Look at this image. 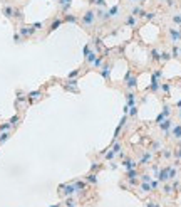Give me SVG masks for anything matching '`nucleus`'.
I'll list each match as a JSON object with an SVG mask.
<instances>
[{"instance_id": "obj_15", "label": "nucleus", "mask_w": 181, "mask_h": 207, "mask_svg": "<svg viewBox=\"0 0 181 207\" xmlns=\"http://www.w3.org/2000/svg\"><path fill=\"white\" fill-rule=\"evenodd\" d=\"M13 7H10V5H4V9H2V12H4V15L7 19H10V20H12L13 19Z\"/></svg>"}, {"instance_id": "obj_19", "label": "nucleus", "mask_w": 181, "mask_h": 207, "mask_svg": "<svg viewBox=\"0 0 181 207\" xmlns=\"http://www.w3.org/2000/svg\"><path fill=\"white\" fill-rule=\"evenodd\" d=\"M84 180L87 182V184H92V185H97V175L94 172H91V173H87L84 177Z\"/></svg>"}, {"instance_id": "obj_33", "label": "nucleus", "mask_w": 181, "mask_h": 207, "mask_svg": "<svg viewBox=\"0 0 181 207\" xmlns=\"http://www.w3.org/2000/svg\"><path fill=\"white\" fill-rule=\"evenodd\" d=\"M164 116V118H169L171 116V106H168V105H164L163 106V113H161Z\"/></svg>"}, {"instance_id": "obj_40", "label": "nucleus", "mask_w": 181, "mask_h": 207, "mask_svg": "<svg viewBox=\"0 0 181 207\" xmlns=\"http://www.w3.org/2000/svg\"><path fill=\"white\" fill-rule=\"evenodd\" d=\"M129 116H131V118L138 116V108H136V106H131V108H129Z\"/></svg>"}, {"instance_id": "obj_6", "label": "nucleus", "mask_w": 181, "mask_h": 207, "mask_svg": "<svg viewBox=\"0 0 181 207\" xmlns=\"http://www.w3.org/2000/svg\"><path fill=\"white\" fill-rule=\"evenodd\" d=\"M62 22H64V19H60V17H54V19L51 20V26H49L47 32H54L55 29H59V27L62 26Z\"/></svg>"}, {"instance_id": "obj_21", "label": "nucleus", "mask_w": 181, "mask_h": 207, "mask_svg": "<svg viewBox=\"0 0 181 207\" xmlns=\"http://www.w3.org/2000/svg\"><path fill=\"white\" fill-rule=\"evenodd\" d=\"M134 101H136L134 93H129V91H127V93H126V105L131 108V106H134Z\"/></svg>"}, {"instance_id": "obj_1", "label": "nucleus", "mask_w": 181, "mask_h": 207, "mask_svg": "<svg viewBox=\"0 0 181 207\" xmlns=\"http://www.w3.org/2000/svg\"><path fill=\"white\" fill-rule=\"evenodd\" d=\"M96 20H97V15L94 10H87V12L80 17V24H82V27H86V29H91V27L96 24Z\"/></svg>"}, {"instance_id": "obj_42", "label": "nucleus", "mask_w": 181, "mask_h": 207, "mask_svg": "<svg viewBox=\"0 0 181 207\" xmlns=\"http://www.w3.org/2000/svg\"><path fill=\"white\" fill-rule=\"evenodd\" d=\"M91 4H96L99 7H106V0H91Z\"/></svg>"}, {"instance_id": "obj_27", "label": "nucleus", "mask_w": 181, "mask_h": 207, "mask_svg": "<svg viewBox=\"0 0 181 207\" xmlns=\"http://www.w3.org/2000/svg\"><path fill=\"white\" fill-rule=\"evenodd\" d=\"M102 64H104V56L101 54V56H97V57H96V61L92 62V66H94L96 69H99V68L102 66Z\"/></svg>"}, {"instance_id": "obj_26", "label": "nucleus", "mask_w": 181, "mask_h": 207, "mask_svg": "<svg viewBox=\"0 0 181 207\" xmlns=\"http://www.w3.org/2000/svg\"><path fill=\"white\" fill-rule=\"evenodd\" d=\"M173 192H174L173 185H171V184H168V182H164V185H163V194H164V195H171Z\"/></svg>"}, {"instance_id": "obj_39", "label": "nucleus", "mask_w": 181, "mask_h": 207, "mask_svg": "<svg viewBox=\"0 0 181 207\" xmlns=\"http://www.w3.org/2000/svg\"><path fill=\"white\" fill-rule=\"evenodd\" d=\"M173 155L176 157V163H174V165H178V163H180V160H181V147L178 148V150H174V153H173Z\"/></svg>"}, {"instance_id": "obj_50", "label": "nucleus", "mask_w": 181, "mask_h": 207, "mask_svg": "<svg viewBox=\"0 0 181 207\" xmlns=\"http://www.w3.org/2000/svg\"><path fill=\"white\" fill-rule=\"evenodd\" d=\"M32 27H34L35 30H40V27H42V24H40V22H37V24H32Z\"/></svg>"}, {"instance_id": "obj_24", "label": "nucleus", "mask_w": 181, "mask_h": 207, "mask_svg": "<svg viewBox=\"0 0 181 207\" xmlns=\"http://www.w3.org/2000/svg\"><path fill=\"white\" fill-rule=\"evenodd\" d=\"M119 7L116 5V7H111L109 10H107V14H109V19H116V17H119Z\"/></svg>"}, {"instance_id": "obj_17", "label": "nucleus", "mask_w": 181, "mask_h": 207, "mask_svg": "<svg viewBox=\"0 0 181 207\" xmlns=\"http://www.w3.org/2000/svg\"><path fill=\"white\" fill-rule=\"evenodd\" d=\"M72 184H74V187H76V192H84V190L87 189L86 182H82V180H74Z\"/></svg>"}, {"instance_id": "obj_22", "label": "nucleus", "mask_w": 181, "mask_h": 207, "mask_svg": "<svg viewBox=\"0 0 181 207\" xmlns=\"http://www.w3.org/2000/svg\"><path fill=\"white\" fill-rule=\"evenodd\" d=\"M84 57H86V64H91V66H92V62L96 61L97 56H96V52H94L92 49H91V51H89V54H87V56H84Z\"/></svg>"}, {"instance_id": "obj_29", "label": "nucleus", "mask_w": 181, "mask_h": 207, "mask_svg": "<svg viewBox=\"0 0 181 207\" xmlns=\"http://www.w3.org/2000/svg\"><path fill=\"white\" fill-rule=\"evenodd\" d=\"M161 155H163V158H166V160L173 158V152L169 150V148H163V150H161Z\"/></svg>"}, {"instance_id": "obj_4", "label": "nucleus", "mask_w": 181, "mask_h": 207, "mask_svg": "<svg viewBox=\"0 0 181 207\" xmlns=\"http://www.w3.org/2000/svg\"><path fill=\"white\" fill-rule=\"evenodd\" d=\"M19 34L22 35V39H29V37H32V35L35 34V29L32 26H20Z\"/></svg>"}, {"instance_id": "obj_52", "label": "nucleus", "mask_w": 181, "mask_h": 207, "mask_svg": "<svg viewBox=\"0 0 181 207\" xmlns=\"http://www.w3.org/2000/svg\"><path fill=\"white\" fill-rule=\"evenodd\" d=\"M178 116H180V120H181V108H180V113H178Z\"/></svg>"}, {"instance_id": "obj_34", "label": "nucleus", "mask_w": 181, "mask_h": 207, "mask_svg": "<svg viewBox=\"0 0 181 207\" xmlns=\"http://www.w3.org/2000/svg\"><path fill=\"white\" fill-rule=\"evenodd\" d=\"M149 185H151V190H158V189L161 187V182L156 178V180H151V182H149Z\"/></svg>"}, {"instance_id": "obj_7", "label": "nucleus", "mask_w": 181, "mask_h": 207, "mask_svg": "<svg viewBox=\"0 0 181 207\" xmlns=\"http://www.w3.org/2000/svg\"><path fill=\"white\" fill-rule=\"evenodd\" d=\"M111 68H112V64L107 62V64H102L101 66V74L106 81H109V76H111Z\"/></svg>"}, {"instance_id": "obj_35", "label": "nucleus", "mask_w": 181, "mask_h": 207, "mask_svg": "<svg viewBox=\"0 0 181 207\" xmlns=\"http://www.w3.org/2000/svg\"><path fill=\"white\" fill-rule=\"evenodd\" d=\"M173 56H171V52H168V51H164V52H161V61L163 62H166V61H169Z\"/></svg>"}, {"instance_id": "obj_11", "label": "nucleus", "mask_w": 181, "mask_h": 207, "mask_svg": "<svg viewBox=\"0 0 181 207\" xmlns=\"http://www.w3.org/2000/svg\"><path fill=\"white\" fill-rule=\"evenodd\" d=\"M122 167L126 170H131V169H136L138 167V162L134 160V158H126V160L122 162Z\"/></svg>"}, {"instance_id": "obj_45", "label": "nucleus", "mask_w": 181, "mask_h": 207, "mask_svg": "<svg viewBox=\"0 0 181 207\" xmlns=\"http://www.w3.org/2000/svg\"><path fill=\"white\" fill-rule=\"evenodd\" d=\"M79 74H80V71H79V69H76V71L69 72V79H72V78H77Z\"/></svg>"}, {"instance_id": "obj_25", "label": "nucleus", "mask_w": 181, "mask_h": 207, "mask_svg": "<svg viewBox=\"0 0 181 207\" xmlns=\"http://www.w3.org/2000/svg\"><path fill=\"white\" fill-rule=\"evenodd\" d=\"M151 61L153 62H161V52L158 49H153L151 51Z\"/></svg>"}, {"instance_id": "obj_14", "label": "nucleus", "mask_w": 181, "mask_h": 207, "mask_svg": "<svg viewBox=\"0 0 181 207\" xmlns=\"http://www.w3.org/2000/svg\"><path fill=\"white\" fill-rule=\"evenodd\" d=\"M138 189H139V192H141V194H149V192H153V190H151V185H149V182H141Z\"/></svg>"}, {"instance_id": "obj_43", "label": "nucleus", "mask_w": 181, "mask_h": 207, "mask_svg": "<svg viewBox=\"0 0 181 207\" xmlns=\"http://www.w3.org/2000/svg\"><path fill=\"white\" fill-rule=\"evenodd\" d=\"M13 41H15V42H17V44H20L22 41H24V39H22V35L19 34V32H15V34H13Z\"/></svg>"}, {"instance_id": "obj_30", "label": "nucleus", "mask_w": 181, "mask_h": 207, "mask_svg": "<svg viewBox=\"0 0 181 207\" xmlns=\"http://www.w3.org/2000/svg\"><path fill=\"white\" fill-rule=\"evenodd\" d=\"M9 138H10V131H2L0 133V145H4Z\"/></svg>"}, {"instance_id": "obj_37", "label": "nucleus", "mask_w": 181, "mask_h": 207, "mask_svg": "<svg viewBox=\"0 0 181 207\" xmlns=\"http://www.w3.org/2000/svg\"><path fill=\"white\" fill-rule=\"evenodd\" d=\"M19 121H20V116H19V114H15L13 118H10V120H9V123L12 125V126H17V125H19Z\"/></svg>"}, {"instance_id": "obj_9", "label": "nucleus", "mask_w": 181, "mask_h": 207, "mask_svg": "<svg viewBox=\"0 0 181 207\" xmlns=\"http://www.w3.org/2000/svg\"><path fill=\"white\" fill-rule=\"evenodd\" d=\"M169 37H171V42L173 44H178L181 41V32L176 29H169Z\"/></svg>"}, {"instance_id": "obj_5", "label": "nucleus", "mask_w": 181, "mask_h": 207, "mask_svg": "<svg viewBox=\"0 0 181 207\" xmlns=\"http://www.w3.org/2000/svg\"><path fill=\"white\" fill-rule=\"evenodd\" d=\"M124 83H126V86H127L129 89H134V88H136V74H134V72H133V71L127 72Z\"/></svg>"}, {"instance_id": "obj_54", "label": "nucleus", "mask_w": 181, "mask_h": 207, "mask_svg": "<svg viewBox=\"0 0 181 207\" xmlns=\"http://www.w3.org/2000/svg\"><path fill=\"white\" fill-rule=\"evenodd\" d=\"M180 57H181V47H180Z\"/></svg>"}, {"instance_id": "obj_55", "label": "nucleus", "mask_w": 181, "mask_h": 207, "mask_svg": "<svg viewBox=\"0 0 181 207\" xmlns=\"http://www.w3.org/2000/svg\"><path fill=\"white\" fill-rule=\"evenodd\" d=\"M76 207H77V205H76Z\"/></svg>"}, {"instance_id": "obj_20", "label": "nucleus", "mask_w": 181, "mask_h": 207, "mask_svg": "<svg viewBox=\"0 0 181 207\" xmlns=\"http://www.w3.org/2000/svg\"><path fill=\"white\" fill-rule=\"evenodd\" d=\"M124 24H126V26H129V27H136V24H138V20H136V15H133V14H131V15H127V17L124 19Z\"/></svg>"}, {"instance_id": "obj_48", "label": "nucleus", "mask_w": 181, "mask_h": 207, "mask_svg": "<svg viewBox=\"0 0 181 207\" xmlns=\"http://www.w3.org/2000/svg\"><path fill=\"white\" fill-rule=\"evenodd\" d=\"M141 180L143 182H151V177H149L147 173H143V175H141Z\"/></svg>"}, {"instance_id": "obj_31", "label": "nucleus", "mask_w": 181, "mask_h": 207, "mask_svg": "<svg viewBox=\"0 0 181 207\" xmlns=\"http://www.w3.org/2000/svg\"><path fill=\"white\" fill-rule=\"evenodd\" d=\"M136 177H138V170H136V169H131V170H127V172H126V178H127V180L136 178Z\"/></svg>"}, {"instance_id": "obj_18", "label": "nucleus", "mask_w": 181, "mask_h": 207, "mask_svg": "<svg viewBox=\"0 0 181 207\" xmlns=\"http://www.w3.org/2000/svg\"><path fill=\"white\" fill-rule=\"evenodd\" d=\"M71 2L72 0H59V7L64 14H67V10L71 9Z\"/></svg>"}, {"instance_id": "obj_46", "label": "nucleus", "mask_w": 181, "mask_h": 207, "mask_svg": "<svg viewBox=\"0 0 181 207\" xmlns=\"http://www.w3.org/2000/svg\"><path fill=\"white\" fill-rule=\"evenodd\" d=\"M161 88H163V93H164V94L169 93V84H168V83H163V84H161Z\"/></svg>"}, {"instance_id": "obj_41", "label": "nucleus", "mask_w": 181, "mask_h": 207, "mask_svg": "<svg viewBox=\"0 0 181 207\" xmlns=\"http://www.w3.org/2000/svg\"><path fill=\"white\" fill-rule=\"evenodd\" d=\"M171 56H173V57H180V47H178V46H174V47H173Z\"/></svg>"}, {"instance_id": "obj_47", "label": "nucleus", "mask_w": 181, "mask_h": 207, "mask_svg": "<svg viewBox=\"0 0 181 207\" xmlns=\"http://www.w3.org/2000/svg\"><path fill=\"white\" fill-rule=\"evenodd\" d=\"M99 169H102V165H97V162H94V163H92V172L96 173Z\"/></svg>"}, {"instance_id": "obj_2", "label": "nucleus", "mask_w": 181, "mask_h": 207, "mask_svg": "<svg viewBox=\"0 0 181 207\" xmlns=\"http://www.w3.org/2000/svg\"><path fill=\"white\" fill-rule=\"evenodd\" d=\"M76 194V187H74V184H64V185L59 187V195L64 199L67 197H72V195Z\"/></svg>"}, {"instance_id": "obj_53", "label": "nucleus", "mask_w": 181, "mask_h": 207, "mask_svg": "<svg viewBox=\"0 0 181 207\" xmlns=\"http://www.w3.org/2000/svg\"><path fill=\"white\" fill-rule=\"evenodd\" d=\"M134 2H136V0H131V4H134Z\"/></svg>"}, {"instance_id": "obj_10", "label": "nucleus", "mask_w": 181, "mask_h": 207, "mask_svg": "<svg viewBox=\"0 0 181 207\" xmlns=\"http://www.w3.org/2000/svg\"><path fill=\"white\" fill-rule=\"evenodd\" d=\"M40 96H42V93H40V91H34V93H29V94H27V101H29L30 105H34L35 101H39V99H40Z\"/></svg>"}, {"instance_id": "obj_13", "label": "nucleus", "mask_w": 181, "mask_h": 207, "mask_svg": "<svg viewBox=\"0 0 181 207\" xmlns=\"http://www.w3.org/2000/svg\"><path fill=\"white\" fill-rule=\"evenodd\" d=\"M161 88V83H159V78H156L154 74H153V79H151V91L153 93H158Z\"/></svg>"}, {"instance_id": "obj_51", "label": "nucleus", "mask_w": 181, "mask_h": 207, "mask_svg": "<svg viewBox=\"0 0 181 207\" xmlns=\"http://www.w3.org/2000/svg\"><path fill=\"white\" fill-rule=\"evenodd\" d=\"M52 207H62V205H60V204H55V205H52Z\"/></svg>"}, {"instance_id": "obj_38", "label": "nucleus", "mask_w": 181, "mask_h": 207, "mask_svg": "<svg viewBox=\"0 0 181 207\" xmlns=\"http://www.w3.org/2000/svg\"><path fill=\"white\" fill-rule=\"evenodd\" d=\"M12 128H13V126L10 125L9 121H7V123H4V125H0V131H10Z\"/></svg>"}, {"instance_id": "obj_23", "label": "nucleus", "mask_w": 181, "mask_h": 207, "mask_svg": "<svg viewBox=\"0 0 181 207\" xmlns=\"http://www.w3.org/2000/svg\"><path fill=\"white\" fill-rule=\"evenodd\" d=\"M62 19H64V22H71V24H77V22H79V17L72 15V14H66Z\"/></svg>"}, {"instance_id": "obj_32", "label": "nucleus", "mask_w": 181, "mask_h": 207, "mask_svg": "<svg viewBox=\"0 0 181 207\" xmlns=\"http://www.w3.org/2000/svg\"><path fill=\"white\" fill-rule=\"evenodd\" d=\"M77 205V200L74 197H67L66 199V207H76Z\"/></svg>"}, {"instance_id": "obj_8", "label": "nucleus", "mask_w": 181, "mask_h": 207, "mask_svg": "<svg viewBox=\"0 0 181 207\" xmlns=\"http://www.w3.org/2000/svg\"><path fill=\"white\" fill-rule=\"evenodd\" d=\"M64 88L67 89V91H72V93H79V89H77V79H69L66 84H64Z\"/></svg>"}, {"instance_id": "obj_3", "label": "nucleus", "mask_w": 181, "mask_h": 207, "mask_svg": "<svg viewBox=\"0 0 181 207\" xmlns=\"http://www.w3.org/2000/svg\"><path fill=\"white\" fill-rule=\"evenodd\" d=\"M159 126V130L163 131L166 136H169V133H171V128H173V120L171 118H166V120H163V121L158 125Z\"/></svg>"}, {"instance_id": "obj_16", "label": "nucleus", "mask_w": 181, "mask_h": 207, "mask_svg": "<svg viewBox=\"0 0 181 207\" xmlns=\"http://www.w3.org/2000/svg\"><path fill=\"white\" fill-rule=\"evenodd\" d=\"M151 158H153V153H149V152L144 153V155L138 160V165H147L149 162H151Z\"/></svg>"}, {"instance_id": "obj_36", "label": "nucleus", "mask_w": 181, "mask_h": 207, "mask_svg": "<svg viewBox=\"0 0 181 207\" xmlns=\"http://www.w3.org/2000/svg\"><path fill=\"white\" fill-rule=\"evenodd\" d=\"M114 157H116V152L109 150V152H106V153H104V160H107V162H109V160H112Z\"/></svg>"}, {"instance_id": "obj_49", "label": "nucleus", "mask_w": 181, "mask_h": 207, "mask_svg": "<svg viewBox=\"0 0 181 207\" xmlns=\"http://www.w3.org/2000/svg\"><path fill=\"white\" fill-rule=\"evenodd\" d=\"M91 49H92V47L89 46V44H86V46H84V56H87V54H89V51H91Z\"/></svg>"}, {"instance_id": "obj_28", "label": "nucleus", "mask_w": 181, "mask_h": 207, "mask_svg": "<svg viewBox=\"0 0 181 207\" xmlns=\"http://www.w3.org/2000/svg\"><path fill=\"white\" fill-rule=\"evenodd\" d=\"M13 19H15V20H19V22H24V14H22L20 9H15V10H13Z\"/></svg>"}, {"instance_id": "obj_12", "label": "nucleus", "mask_w": 181, "mask_h": 207, "mask_svg": "<svg viewBox=\"0 0 181 207\" xmlns=\"http://www.w3.org/2000/svg\"><path fill=\"white\" fill-rule=\"evenodd\" d=\"M169 135H171L174 140H181V123H180V125H176V126L173 125L171 133H169Z\"/></svg>"}, {"instance_id": "obj_44", "label": "nucleus", "mask_w": 181, "mask_h": 207, "mask_svg": "<svg viewBox=\"0 0 181 207\" xmlns=\"http://www.w3.org/2000/svg\"><path fill=\"white\" fill-rule=\"evenodd\" d=\"M146 207H161L158 202H154V200H147L146 202Z\"/></svg>"}]
</instances>
